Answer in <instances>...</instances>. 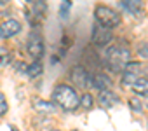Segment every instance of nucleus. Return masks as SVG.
Instances as JSON below:
<instances>
[{"label": "nucleus", "instance_id": "obj_1", "mask_svg": "<svg viewBox=\"0 0 148 131\" xmlns=\"http://www.w3.org/2000/svg\"><path fill=\"white\" fill-rule=\"evenodd\" d=\"M52 101L64 112H75L79 108V94L68 84H58L52 91Z\"/></svg>", "mask_w": 148, "mask_h": 131}, {"label": "nucleus", "instance_id": "obj_2", "mask_svg": "<svg viewBox=\"0 0 148 131\" xmlns=\"http://www.w3.org/2000/svg\"><path fill=\"white\" fill-rule=\"evenodd\" d=\"M105 59H106V65L108 68L113 72V74H119L124 70V67L131 61V51L124 46H110L106 49V54H105Z\"/></svg>", "mask_w": 148, "mask_h": 131}, {"label": "nucleus", "instance_id": "obj_3", "mask_svg": "<svg viewBox=\"0 0 148 131\" xmlns=\"http://www.w3.org/2000/svg\"><path fill=\"white\" fill-rule=\"evenodd\" d=\"M94 18L98 19L99 25H103V26H106L110 30L115 28V26H119L122 23V16L115 9H112L108 6H103V4H99V6L94 7Z\"/></svg>", "mask_w": 148, "mask_h": 131}, {"label": "nucleus", "instance_id": "obj_4", "mask_svg": "<svg viewBox=\"0 0 148 131\" xmlns=\"http://www.w3.org/2000/svg\"><path fill=\"white\" fill-rule=\"evenodd\" d=\"M70 81H71L73 86L79 88V89H87V88H91L92 75L84 67H73L71 72H70Z\"/></svg>", "mask_w": 148, "mask_h": 131}, {"label": "nucleus", "instance_id": "obj_5", "mask_svg": "<svg viewBox=\"0 0 148 131\" xmlns=\"http://www.w3.org/2000/svg\"><path fill=\"white\" fill-rule=\"evenodd\" d=\"M26 51L35 59H40L44 56V39H42L40 33H37V32L30 33V37L26 40Z\"/></svg>", "mask_w": 148, "mask_h": 131}, {"label": "nucleus", "instance_id": "obj_6", "mask_svg": "<svg viewBox=\"0 0 148 131\" xmlns=\"http://www.w3.org/2000/svg\"><path fill=\"white\" fill-rule=\"evenodd\" d=\"M120 9L127 14H131L132 18H138L141 19L143 14H145V4L143 0H120Z\"/></svg>", "mask_w": 148, "mask_h": 131}, {"label": "nucleus", "instance_id": "obj_7", "mask_svg": "<svg viewBox=\"0 0 148 131\" xmlns=\"http://www.w3.org/2000/svg\"><path fill=\"white\" fill-rule=\"evenodd\" d=\"M112 39H113V35H112V30L110 28H106L103 25H94V28H92V42L96 46L103 47V46L110 44Z\"/></svg>", "mask_w": 148, "mask_h": 131}, {"label": "nucleus", "instance_id": "obj_8", "mask_svg": "<svg viewBox=\"0 0 148 131\" xmlns=\"http://www.w3.org/2000/svg\"><path fill=\"white\" fill-rule=\"evenodd\" d=\"M21 23L14 18H9L5 19L2 25H0V39H12L16 37L19 32H21Z\"/></svg>", "mask_w": 148, "mask_h": 131}, {"label": "nucleus", "instance_id": "obj_9", "mask_svg": "<svg viewBox=\"0 0 148 131\" xmlns=\"http://www.w3.org/2000/svg\"><path fill=\"white\" fill-rule=\"evenodd\" d=\"M32 107H33L35 112L44 114V115H51V114L56 112V103L54 101H47V100H42L38 96L32 98Z\"/></svg>", "mask_w": 148, "mask_h": 131}, {"label": "nucleus", "instance_id": "obj_10", "mask_svg": "<svg viewBox=\"0 0 148 131\" xmlns=\"http://www.w3.org/2000/svg\"><path fill=\"white\" fill-rule=\"evenodd\" d=\"M119 101H120V98H119L115 93H112L110 89L99 91V94H98V105H99L101 108H112V107H115Z\"/></svg>", "mask_w": 148, "mask_h": 131}, {"label": "nucleus", "instance_id": "obj_11", "mask_svg": "<svg viewBox=\"0 0 148 131\" xmlns=\"http://www.w3.org/2000/svg\"><path fill=\"white\" fill-rule=\"evenodd\" d=\"M91 88L98 89V91H105V89H112V79L105 74H96L91 81Z\"/></svg>", "mask_w": 148, "mask_h": 131}, {"label": "nucleus", "instance_id": "obj_12", "mask_svg": "<svg viewBox=\"0 0 148 131\" xmlns=\"http://www.w3.org/2000/svg\"><path fill=\"white\" fill-rule=\"evenodd\" d=\"M131 88H132L134 93L145 96V94H148V79H146L145 75H141V77H138V81H136Z\"/></svg>", "mask_w": 148, "mask_h": 131}, {"label": "nucleus", "instance_id": "obj_13", "mask_svg": "<svg viewBox=\"0 0 148 131\" xmlns=\"http://www.w3.org/2000/svg\"><path fill=\"white\" fill-rule=\"evenodd\" d=\"M42 61L40 59H35L32 65H28L26 67V75L30 77V79H35V77H38L40 74H42Z\"/></svg>", "mask_w": 148, "mask_h": 131}, {"label": "nucleus", "instance_id": "obj_14", "mask_svg": "<svg viewBox=\"0 0 148 131\" xmlns=\"http://www.w3.org/2000/svg\"><path fill=\"white\" fill-rule=\"evenodd\" d=\"M94 96L91 93H84L82 96H79V107H82L84 110H91L94 107Z\"/></svg>", "mask_w": 148, "mask_h": 131}, {"label": "nucleus", "instance_id": "obj_15", "mask_svg": "<svg viewBox=\"0 0 148 131\" xmlns=\"http://www.w3.org/2000/svg\"><path fill=\"white\" fill-rule=\"evenodd\" d=\"M12 61V52L9 47L0 46V67H7V65Z\"/></svg>", "mask_w": 148, "mask_h": 131}, {"label": "nucleus", "instance_id": "obj_16", "mask_svg": "<svg viewBox=\"0 0 148 131\" xmlns=\"http://www.w3.org/2000/svg\"><path fill=\"white\" fill-rule=\"evenodd\" d=\"M129 107H131V110L136 112V114H141V112H143V101H141L139 98H131V100H129Z\"/></svg>", "mask_w": 148, "mask_h": 131}, {"label": "nucleus", "instance_id": "obj_17", "mask_svg": "<svg viewBox=\"0 0 148 131\" xmlns=\"http://www.w3.org/2000/svg\"><path fill=\"white\" fill-rule=\"evenodd\" d=\"M138 56H141L143 59H148V42H139L136 47Z\"/></svg>", "mask_w": 148, "mask_h": 131}, {"label": "nucleus", "instance_id": "obj_18", "mask_svg": "<svg viewBox=\"0 0 148 131\" xmlns=\"http://www.w3.org/2000/svg\"><path fill=\"white\" fill-rule=\"evenodd\" d=\"M9 110V105H7V100H5V94L0 91V117H4Z\"/></svg>", "mask_w": 148, "mask_h": 131}, {"label": "nucleus", "instance_id": "obj_19", "mask_svg": "<svg viewBox=\"0 0 148 131\" xmlns=\"http://www.w3.org/2000/svg\"><path fill=\"white\" fill-rule=\"evenodd\" d=\"M25 2H26L28 6H33V4H37V2H42V0H25Z\"/></svg>", "mask_w": 148, "mask_h": 131}, {"label": "nucleus", "instance_id": "obj_20", "mask_svg": "<svg viewBox=\"0 0 148 131\" xmlns=\"http://www.w3.org/2000/svg\"><path fill=\"white\" fill-rule=\"evenodd\" d=\"M11 2V0H0V7H4V6H7Z\"/></svg>", "mask_w": 148, "mask_h": 131}, {"label": "nucleus", "instance_id": "obj_21", "mask_svg": "<svg viewBox=\"0 0 148 131\" xmlns=\"http://www.w3.org/2000/svg\"><path fill=\"white\" fill-rule=\"evenodd\" d=\"M11 131H19V129H18L16 126H12V124H11Z\"/></svg>", "mask_w": 148, "mask_h": 131}, {"label": "nucleus", "instance_id": "obj_22", "mask_svg": "<svg viewBox=\"0 0 148 131\" xmlns=\"http://www.w3.org/2000/svg\"><path fill=\"white\" fill-rule=\"evenodd\" d=\"M71 131H77V129H71Z\"/></svg>", "mask_w": 148, "mask_h": 131}, {"label": "nucleus", "instance_id": "obj_23", "mask_svg": "<svg viewBox=\"0 0 148 131\" xmlns=\"http://www.w3.org/2000/svg\"><path fill=\"white\" fill-rule=\"evenodd\" d=\"M56 131H58V129H56Z\"/></svg>", "mask_w": 148, "mask_h": 131}]
</instances>
